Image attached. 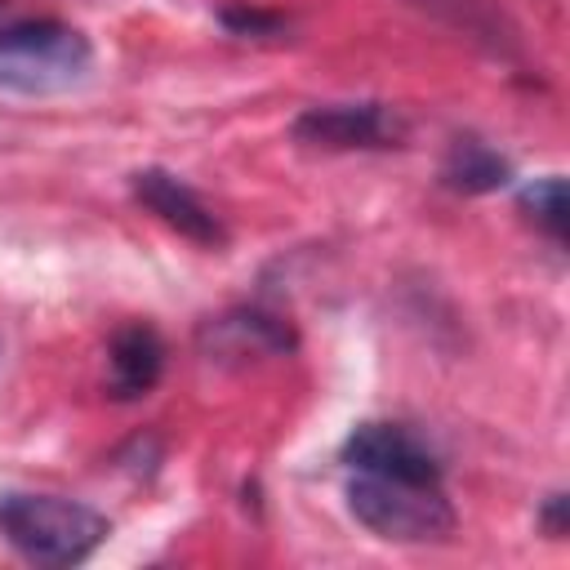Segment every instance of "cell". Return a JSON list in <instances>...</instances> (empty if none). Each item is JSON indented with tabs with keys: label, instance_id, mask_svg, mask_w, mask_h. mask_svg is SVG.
Listing matches in <instances>:
<instances>
[{
	"label": "cell",
	"instance_id": "obj_6",
	"mask_svg": "<svg viewBox=\"0 0 570 570\" xmlns=\"http://www.w3.org/2000/svg\"><path fill=\"white\" fill-rule=\"evenodd\" d=\"M165 370V343L147 321H129L107 343V392L120 401L147 396L160 383Z\"/></svg>",
	"mask_w": 570,
	"mask_h": 570
},
{
	"label": "cell",
	"instance_id": "obj_3",
	"mask_svg": "<svg viewBox=\"0 0 570 570\" xmlns=\"http://www.w3.org/2000/svg\"><path fill=\"white\" fill-rule=\"evenodd\" d=\"M94 71V45L80 27L58 18H27L0 27V89L62 94Z\"/></svg>",
	"mask_w": 570,
	"mask_h": 570
},
{
	"label": "cell",
	"instance_id": "obj_9",
	"mask_svg": "<svg viewBox=\"0 0 570 570\" xmlns=\"http://www.w3.org/2000/svg\"><path fill=\"white\" fill-rule=\"evenodd\" d=\"M223 22H227L232 31H240V36H249V31H254V36H263V31H276V27H281L276 18L254 13V9H227V13H223Z\"/></svg>",
	"mask_w": 570,
	"mask_h": 570
},
{
	"label": "cell",
	"instance_id": "obj_5",
	"mask_svg": "<svg viewBox=\"0 0 570 570\" xmlns=\"http://www.w3.org/2000/svg\"><path fill=\"white\" fill-rule=\"evenodd\" d=\"M129 187H134L138 205H147L165 227H174V232L187 236L191 245L218 249V245L227 240L218 214H214L178 174H169V169H138V174L129 178Z\"/></svg>",
	"mask_w": 570,
	"mask_h": 570
},
{
	"label": "cell",
	"instance_id": "obj_1",
	"mask_svg": "<svg viewBox=\"0 0 570 570\" xmlns=\"http://www.w3.org/2000/svg\"><path fill=\"white\" fill-rule=\"evenodd\" d=\"M347 508L387 543H436L454 530V503L436 454L401 423H361L343 441Z\"/></svg>",
	"mask_w": 570,
	"mask_h": 570
},
{
	"label": "cell",
	"instance_id": "obj_2",
	"mask_svg": "<svg viewBox=\"0 0 570 570\" xmlns=\"http://www.w3.org/2000/svg\"><path fill=\"white\" fill-rule=\"evenodd\" d=\"M107 517L80 499L4 490L0 494V539L31 566H76L107 539Z\"/></svg>",
	"mask_w": 570,
	"mask_h": 570
},
{
	"label": "cell",
	"instance_id": "obj_8",
	"mask_svg": "<svg viewBox=\"0 0 570 570\" xmlns=\"http://www.w3.org/2000/svg\"><path fill=\"white\" fill-rule=\"evenodd\" d=\"M521 209L534 218V227H543L557 245L566 240V223H570V205H566V178L548 174L534 178L530 187H521Z\"/></svg>",
	"mask_w": 570,
	"mask_h": 570
},
{
	"label": "cell",
	"instance_id": "obj_4",
	"mask_svg": "<svg viewBox=\"0 0 570 570\" xmlns=\"http://www.w3.org/2000/svg\"><path fill=\"white\" fill-rule=\"evenodd\" d=\"M294 138L321 151L392 147L401 138V116L387 102H316L294 120Z\"/></svg>",
	"mask_w": 570,
	"mask_h": 570
},
{
	"label": "cell",
	"instance_id": "obj_7",
	"mask_svg": "<svg viewBox=\"0 0 570 570\" xmlns=\"http://www.w3.org/2000/svg\"><path fill=\"white\" fill-rule=\"evenodd\" d=\"M441 174H445V183L459 187V191H494V187H503V183L512 178V165H508L494 147L476 142V138H454V147H450Z\"/></svg>",
	"mask_w": 570,
	"mask_h": 570
}]
</instances>
